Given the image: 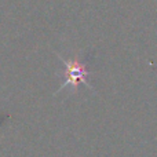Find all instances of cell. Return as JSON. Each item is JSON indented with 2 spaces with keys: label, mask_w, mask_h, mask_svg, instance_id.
<instances>
[{
  "label": "cell",
  "mask_w": 157,
  "mask_h": 157,
  "mask_svg": "<svg viewBox=\"0 0 157 157\" xmlns=\"http://www.w3.org/2000/svg\"><path fill=\"white\" fill-rule=\"evenodd\" d=\"M58 58L63 65V83L61 84L57 94L59 91H63L66 87H71L73 91H76L78 84H84L90 90H94L88 81V76L91 75V72L87 69V65L80 58L76 57L72 59H66L62 55H58Z\"/></svg>",
  "instance_id": "obj_1"
}]
</instances>
